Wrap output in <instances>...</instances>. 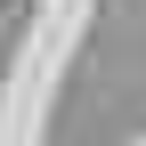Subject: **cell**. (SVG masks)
Instances as JSON below:
<instances>
[]
</instances>
